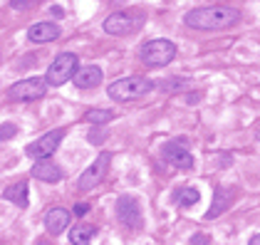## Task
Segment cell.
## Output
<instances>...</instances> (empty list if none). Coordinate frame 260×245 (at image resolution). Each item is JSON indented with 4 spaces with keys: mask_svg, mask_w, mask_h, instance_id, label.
Returning a JSON list of instances; mask_svg holds the SVG:
<instances>
[{
    "mask_svg": "<svg viewBox=\"0 0 260 245\" xmlns=\"http://www.w3.org/2000/svg\"><path fill=\"white\" fill-rule=\"evenodd\" d=\"M240 20L238 8L231 5H208V8H193L183 15L186 27L193 30H225Z\"/></svg>",
    "mask_w": 260,
    "mask_h": 245,
    "instance_id": "1",
    "label": "cell"
},
{
    "mask_svg": "<svg viewBox=\"0 0 260 245\" xmlns=\"http://www.w3.org/2000/svg\"><path fill=\"white\" fill-rule=\"evenodd\" d=\"M154 82L149 77H141V75H132V77H121V80L112 82L107 94L114 99V102H134V99H141L146 97L149 92H154Z\"/></svg>",
    "mask_w": 260,
    "mask_h": 245,
    "instance_id": "2",
    "label": "cell"
},
{
    "mask_svg": "<svg viewBox=\"0 0 260 245\" xmlns=\"http://www.w3.org/2000/svg\"><path fill=\"white\" fill-rule=\"evenodd\" d=\"M144 20H146V15L141 10H119V13H112L104 20V32L114 35V38H124V35L139 30Z\"/></svg>",
    "mask_w": 260,
    "mask_h": 245,
    "instance_id": "3",
    "label": "cell"
},
{
    "mask_svg": "<svg viewBox=\"0 0 260 245\" xmlns=\"http://www.w3.org/2000/svg\"><path fill=\"white\" fill-rule=\"evenodd\" d=\"M139 57L146 67H166V64H171L174 57H176V45L171 40H164V38L149 40L141 47Z\"/></svg>",
    "mask_w": 260,
    "mask_h": 245,
    "instance_id": "4",
    "label": "cell"
},
{
    "mask_svg": "<svg viewBox=\"0 0 260 245\" xmlns=\"http://www.w3.org/2000/svg\"><path fill=\"white\" fill-rule=\"evenodd\" d=\"M80 69V60H77V55H72V52H62L55 57V62L47 67V75H45V80L50 87H62L64 82H70L75 77V72Z\"/></svg>",
    "mask_w": 260,
    "mask_h": 245,
    "instance_id": "5",
    "label": "cell"
},
{
    "mask_svg": "<svg viewBox=\"0 0 260 245\" xmlns=\"http://www.w3.org/2000/svg\"><path fill=\"white\" fill-rule=\"evenodd\" d=\"M62 139H64V129L47 131V134H42L38 142L27 144V146H25V154H27L30 159H35V161H45V159H50V156L57 151V146L62 144Z\"/></svg>",
    "mask_w": 260,
    "mask_h": 245,
    "instance_id": "6",
    "label": "cell"
},
{
    "mask_svg": "<svg viewBox=\"0 0 260 245\" xmlns=\"http://www.w3.org/2000/svg\"><path fill=\"white\" fill-rule=\"evenodd\" d=\"M47 87H50L47 80H42V77H30V80L15 82V84L10 87L8 97L15 99V102H35V99H42V97H45Z\"/></svg>",
    "mask_w": 260,
    "mask_h": 245,
    "instance_id": "7",
    "label": "cell"
},
{
    "mask_svg": "<svg viewBox=\"0 0 260 245\" xmlns=\"http://www.w3.org/2000/svg\"><path fill=\"white\" fill-rule=\"evenodd\" d=\"M109 163H112V154H109V151H102L100 156L94 159V163H89L87 171L80 176L77 188H80V191H92L94 186H100L102 179H104L107 171H109Z\"/></svg>",
    "mask_w": 260,
    "mask_h": 245,
    "instance_id": "8",
    "label": "cell"
},
{
    "mask_svg": "<svg viewBox=\"0 0 260 245\" xmlns=\"http://www.w3.org/2000/svg\"><path fill=\"white\" fill-rule=\"evenodd\" d=\"M117 218H119L121 225L132 228V230H141L144 225V216H141V205L134 196L124 193L117 198Z\"/></svg>",
    "mask_w": 260,
    "mask_h": 245,
    "instance_id": "9",
    "label": "cell"
},
{
    "mask_svg": "<svg viewBox=\"0 0 260 245\" xmlns=\"http://www.w3.org/2000/svg\"><path fill=\"white\" fill-rule=\"evenodd\" d=\"M161 156H164V161L176 166V168H193V154L186 146H181V144H174V142L166 144L161 149Z\"/></svg>",
    "mask_w": 260,
    "mask_h": 245,
    "instance_id": "10",
    "label": "cell"
},
{
    "mask_svg": "<svg viewBox=\"0 0 260 245\" xmlns=\"http://www.w3.org/2000/svg\"><path fill=\"white\" fill-rule=\"evenodd\" d=\"M233 198H236V191H233V188H228V186H216V188H213V205L208 208L206 218H208V221H211V218H218L220 213L233 203Z\"/></svg>",
    "mask_w": 260,
    "mask_h": 245,
    "instance_id": "11",
    "label": "cell"
},
{
    "mask_svg": "<svg viewBox=\"0 0 260 245\" xmlns=\"http://www.w3.org/2000/svg\"><path fill=\"white\" fill-rule=\"evenodd\" d=\"M102 77H104L102 67H97V64H84V67H80V69L75 72L72 82H75V87H80V89H92V87H97L102 82Z\"/></svg>",
    "mask_w": 260,
    "mask_h": 245,
    "instance_id": "12",
    "label": "cell"
},
{
    "mask_svg": "<svg viewBox=\"0 0 260 245\" xmlns=\"http://www.w3.org/2000/svg\"><path fill=\"white\" fill-rule=\"evenodd\" d=\"M60 38V25L55 22H35L30 30H27V40L42 45V42H52Z\"/></svg>",
    "mask_w": 260,
    "mask_h": 245,
    "instance_id": "13",
    "label": "cell"
},
{
    "mask_svg": "<svg viewBox=\"0 0 260 245\" xmlns=\"http://www.w3.org/2000/svg\"><path fill=\"white\" fill-rule=\"evenodd\" d=\"M38 181H45V184H57L62 181V171L60 166L55 161H50V159H45V161H35L32 166V171H30Z\"/></svg>",
    "mask_w": 260,
    "mask_h": 245,
    "instance_id": "14",
    "label": "cell"
},
{
    "mask_svg": "<svg viewBox=\"0 0 260 245\" xmlns=\"http://www.w3.org/2000/svg\"><path fill=\"white\" fill-rule=\"evenodd\" d=\"M67 225H70V211H64V208H50L45 213V228H47V233L60 235V233L67 230Z\"/></svg>",
    "mask_w": 260,
    "mask_h": 245,
    "instance_id": "15",
    "label": "cell"
},
{
    "mask_svg": "<svg viewBox=\"0 0 260 245\" xmlns=\"http://www.w3.org/2000/svg\"><path fill=\"white\" fill-rule=\"evenodd\" d=\"M3 198H5V201H10V203H15L18 208H27V205H30L27 184H25V181H18V184L5 186V191H3Z\"/></svg>",
    "mask_w": 260,
    "mask_h": 245,
    "instance_id": "16",
    "label": "cell"
},
{
    "mask_svg": "<svg viewBox=\"0 0 260 245\" xmlns=\"http://www.w3.org/2000/svg\"><path fill=\"white\" fill-rule=\"evenodd\" d=\"M94 235H97V228H94V225L80 223L70 230V243L72 245H89V240H92Z\"/></svg>",
    "mask_w": 260,
    "mask_h": 245,
    "instance_id": "17",
    "label": "cell"
},
{
    "mask_svg": "<svg viewBox=\"0 0 260 245\" xmlns=\"http://www.w3.org/2000/svg\"><path fill=\"white\" fill-rule=\"evenodd\" d=\"M174 198H176V203H179L181 208H191L193 203H199L201 193H199V188L186 186V188H179V191L174 193Z\"/></svg>",
    "mask_w": 260,
    "mask_h": 245,
    "instance_id": "18",
    "label": "cell"
},
{
    "mask_svg": "<svg viewBox=\"0 0 260 245\" xmlns=\"http://www.w3.org/2000/svg\"><path fill=\"white\" fill-rule=\"evenodd\" d=\"M112 119H114V112L112 109H89L84 114V122L94 124V126H104V124H109Z\"/></svg>",
    "mask_w": 260,
    "mask_h": 245,
    "instance_id": "19",
    "label": "cell"
},
{
    "mask_svg": "<svg viewBox=\"0 0 260 245\" xmlns=\"http://www.w3.org/2000/svg\"><path fill=\"white\" fill-rule=\"evenodd\" d=\"M18 134V126L15 124H3L0 126V142H8V139H13Z\"/></svg>",
    "mask_w": 260,
    "mask_h": 245,
    "instance_id": "20",
    "label": "cell"
},
{
    "mask_svg": "<svg viewBox=\"0 0 260 245\" xmlns=\"http://www.w3.org/2000/svg\"><path fill=\"white\" fill-rule=\"evenodd\" d=\"M45 0H10V5L15 8V10H27V8H35V5H40Z\"/></svg>",
    "mask_w": 260,
    "mask_h": 245,
    "instance_id": "21",
    "label": "cell"
},
{
    "mask_svg": "<svg viewBox=\"0 0 260 245\" xmlns=\"http://www.w3.org/2000/svg\"><path fill=\"white\" fill-rule=\"evenodd\" d=\"M208 243V235H193L191 238V245H206Z\"/></svg>",
    "mask_w": 260,
    "mask_h": 245,
    "instance_id": "22",
    "label": "cell"
},
{
    "mask_svg": "<svg viewBox=\"0 0 260 245\" xmlns=\"http://www.w3.org/2000/svg\"><path fill=\"white\" fill-rule=\"evenodd\" d=\"M87 211H89V205H87V203H77V205H75V213H77V216H84Z\"/></svg>",
    "mask_w": 260,
    "mask_h": 245,
    "instance_id": "23",
    "label": "cell"
},
{
    "mask_svg": "<svg viewBox=\"0 0 260 245\" xmlns=\"http://www.w3.org/2000/svg\"><path fill=\"white\" fill-rule=\"evenodd\" d=\"M50 10H52V15H55V18H62V15H64V13H62V8H60V5H52Z\"/></svg>",
    "mask_w": 260,
    "mask_h": 245,
    "instance_id": "24",
    "label": "cell"
},
{
    "mask_svg": "<svg viewBox=\"0 0 260 245\" xmlns=\"http://www.w3.org/2000/svg\"><path fill=\"white\" fill-rule=\"evenodd\" d=\"M248 245H260V233H258V235H253V238H250V243H248Z\"/></svg>",
    "mask_w": 260,
    "mask_h": 245,
    "instance_id": "25",
    "label": "cell"
},
{
    "mask_svg": "<svg viewBox=\"0 0 260 245\" xmlns=\"http://www.w3.org/2000/svg\"><path fill=\"white\" fill-rule=\"evenodd\" d=\"M38 245H50V243H47V240H40V243H38Z\"/></svg>",
    "mask_w": 260,
    "mask_h": 245,
    "instance_id": "26",
    "label": "cell"
}]
</instances>
